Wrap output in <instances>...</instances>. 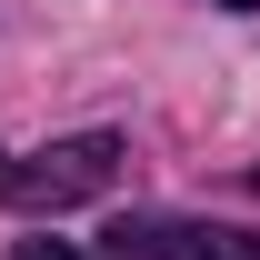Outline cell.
<instances>
[{"instance_id":"cell-1","label":"cell","mask_w":260,"mask_h":260,"mask_svg":"<svg viewBox=\"0 0 260 260\" xmlns=\"http://www.w3.org/2000/svg\"><path fill=\"white\" fill-rule=\"evenodd\" d=\"M110 180H120V140H110V130L50 140L30 160H0V200H10V210H70V200H100Z\"/></svg>"},{"instance_id":"cell-2","label":"cell","mask_w":260,"mask_h":260,"mask_svg":"<svg viewBox=\"0 0 260 260\" xmlns=\"http://www.w3.org/2000/svg\"><path fill=\"white\" fill-rule=\"evenodd\" d=\"M150 260H250V240L240 230H170Z\"/></svg>"},{"instance_id":"cell-3","label":"cell","mask_w":260,"mask_h":260,"mask_svg":"<svg viewBox=\"0 0 260 260\" xmlns=\"http://www.w3.org/2000/svg\"><path fill=\"white\" fill-rule=\"evenodd\" d=\"M10 260H80V250H70V240H20Z\"/></svg>"},{"instance_id":"cell-4","label":"cell","mask_w":260,"mask_h":260,"mask_svg":"<svg viewBox=\"0 0 260 260\" xmlns=\"http://www.w3.org/2000/svg\"><path fill=\"white\" fill-rule=\"evenodd\" d=\"M220 10H260V0H220Z\"/></svg>"},{"instance_id":"cell-5","label":"cell","mask_w":260,"mask_h":260,"mask_svg":"<svg viewBox=\"0 0 260 260\" xmlns=\"http://www.w3.org/2000/svg\"><path fill=\"white\" fill-rule=\"evenodd\" d=\"M250 180H260V170H250Z\"/></svg>"}]
</instances>
